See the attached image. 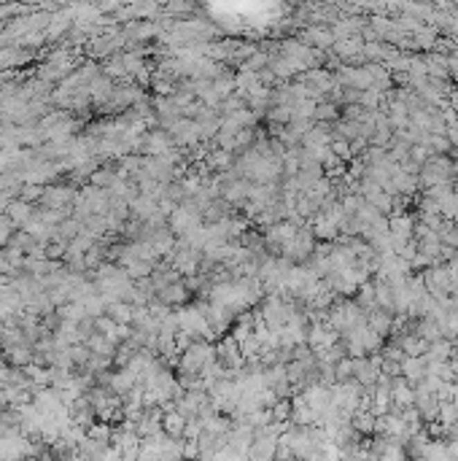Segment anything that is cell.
<instances>
[{
	"instance_id": "6da1fadb",
	"label": "cell",
	"mask_w": 458,
	"mask_h": 461,
	"mask_svg": "<svg viewBox=\"0 0 458 461\" xmlns=\"http://www.w3.org/2000/svg\"><path fill=\"white\" fill-rule=\"evenodd\" d=\"M78 192L68 186V184H51L44 189V197H41V205L44 208H51V211H68V205L76 202Z\"/></svg>"
},
{
	"instance_id": "7a4b0ae2",
	"label": "cell",
	"mask_w": 458,
	"mask_h": 461,
	"mask_svg": "<svg viewBox=\"0 0 458 461\" xmlns=\"http://www.w3.org/2000/svg\"><path fill=\"white\" fill-rule=\"evenodd\" d=\"M168 130V135L175 141V143H186V146H192V143H197L200 138H202V127L197 124V121L189 116H181V119H175L173 124H168L165 127Z\"/></svg>"
},
{
	"instance_id": "3957f363",
	"label": "cell",
	"mask_w": 458,
	"mask_h": 461,
	"mask_svg": "<svg viewBox=\"0 0 458 461\" xmlns=\"http://www.w3.org/2000/svg\"><path fill=\"white\" fill-rule=\"evenodd\" d=\"M159 410H162V432H165L168 437H173V440H184V432H186L189 418L175 410V402H170V405L159 408Z\"/></svg>"
},
{
	"instance_id": "277c9868",
	"label": "cell",
	"mask_w": 458,
	"mask_h": 461,
	"mask_svg": "<svg viewBox=\"0 0 458 461\" xmlns=\"http://www.w3.org/2000/svg\"><path fill=\"white\" fill-rule=\"evenodd\" d=\"M68 30H73V11H71V8H62V11L51 14V22H49V27H46V38H49V41H57V38H62Z\"/></svg>"
},
{
	"instance_id": "5b68a950",
	"label": "cell",
	"mask_w": 458,
	"mask_h": 461,
	"mask_svg": "<svg viewBox=\"0 0 458 461\" xmlns=\"http://www.w3.org/2000/svg\"><path fill=\"white\" fill-rule=\"evenodd\" d=\"M6 216H8V221L14 224V229H22L24 224L35 216V211H33L30 202H24V200L17 197V200H11V205L6 208Z\"/></svg>"
},
{
	"instance_id": "8992f818",
	"label": "cell",
	"mask_w": 458,
	"mask_h": 461,
	"mask_svg": "<svg viewBox=\"0 0 458 461\" xmlns=\"http://www.w3.org/2000/svg\"><path fill=\"white\" fill-rule=\"evenodd\" d=\"M105 315L111 321L121 324V327H132V305L130 302H111V305H105Z\"/></svg>"
},
{
	"instance_id": "52a82bcc",
	"label": "cell",
	"mask_w": 458,
	"mask_h": 461,
	"mask_svg": "<svg viewBox=\"0 0 458 461\" xmlns=\"http://www.w3.org/2000/svg\"><path fill=\"white\" fill-rule=\"evenodd\" d=\"M157 297H159V302H165V305L170 308V305H181V302H186L189 289H186V286L178 281V284H170L168 289H162L159 294H157Z\"/></svg>"
},
{
	"instance_id": "ba28073f",
	"label": "cell",
	"mask_w": 458,
	"mask_h": 461,
	"mask_svg": "<svg viewBox=\"0 0 458 461\" xmlns=\"http://www.w3.org/2000/svg\"><path fill=\"white\" fill-rule=\"evenodd\" d=\"M116 181H119V173L114 168H97L92 173V178H89V184L97 186V189H111Z\"/></svg>"
},
{
	"instance_id": "9c48e42d",
	"label": "cell",
	"mask_w": 458,
	"mask_h": 461,
	"mask_svg": "<svg viewBox=\"0 0 458 461\" xmlns=\"http://www.w3.org/2000/svg\"><path fill=\"white\" fill-rule=\"evenodd\" d=\"M111 435H114V426H111V424H103V421H95V424L87 429V437L95 440V442H103V445H111Z\"/></svg>"
},
{
	"instance_id": "30bf717a",
	"label": "cell",
	"mask_w": 458,
	"mask_h": 461,
	"mask_svg": "<svg viewBox=\"0 0 458 461\" xmlns=\"http://www.w3.org/2000/svg\"><path fill=\"white\" fill-rule=\"evenodd\" d=\"M229 162H232V151H227V148H218L213 154H208V165H211V168L227 170Z\"/></svg>"
}]
</instances>
